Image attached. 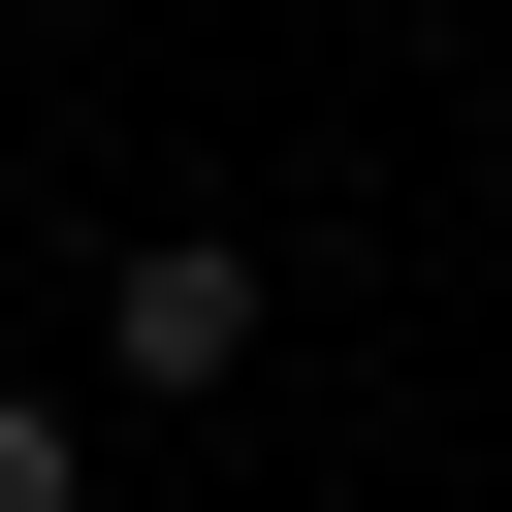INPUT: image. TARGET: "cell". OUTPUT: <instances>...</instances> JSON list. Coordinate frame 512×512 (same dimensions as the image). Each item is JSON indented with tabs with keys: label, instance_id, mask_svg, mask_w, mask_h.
I'll list each match as a JSON object with an SVG mask.
<instances>
[{
	"label": "cell",
	"instance_id": "cell-1",
	"mask_svg": "<svg viewBox=\"0 0 512 512\" xmlns=\"http://www.w3.org/2000/svg\"><path fill=\"white\" fill-rule=\"evenodd\" d=\"M224 352H256V256H224V224H192V256H128V288H96V384H224Z\"/></svg>",
	"mask_w": 512,
	"mask_h": 512
},
{
	"label": "cell",
	"instance_id": "cell-2",
	"mask_svg": "<svg viewBox=\"0 0 512 512\" xmlns=\"http://www.w3.org/2000/svg\"><path fill=\"white\" fill-rule=\"evenodd\" d=\"M0 512H64V416H32V384H0Z\"/></svg>",
	"mask_w": 512,
	"mask_h": 512
}]
</instances>
